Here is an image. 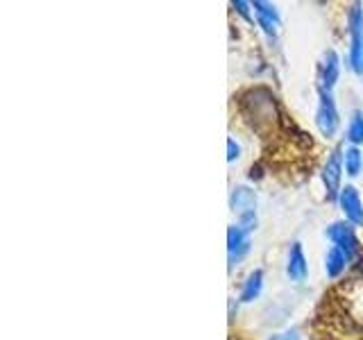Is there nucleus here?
I'll list each match as a JSON object with an SVG mask.
<instances>
[{
	"label": "nucleus",
	"mask_w": 363,
	"mask_h": 340,
	"mask_svg": "<svg viewBox=\"0 0 363 340\" xmlns=\"http://www.w3.org/2000/svg\"><path fill=\"white\" fill-rule=\"evenodd\" d=\"M238 159H241V143H238L234 136H230V139H227V162L234 164Z\"/></svg>",
	"instance_id": "obj_15"
},
{
	"label": "nucleus",
	"mask_w": 363,
	"mask_h": 340,
	"mask_svg": "<svg viewBox=\"0 0 363 340\" xmlns=\"http://www.w3.org/2000/svg\"><path fill=\"white\" fill-rule=\"evenodd\" d=\"M315 128L325 139H334L340 128V113L336 107L334 94L318 89V107H315Z\"/></svg>",
	"instance_id": "obj_2"
},
{
	"label": "nucleus",
	"mask_w": 363,
	"mask_h": 340,
	"mask_svg": "<svg viewBox=\"0 0 363 340\" xmlns=\"http://www.w3.org/2000/svg\"><path fill=\"white\" fill-rule=\"evenodd\" d=\"M343 168L350 179H357L363 173V150L354 145L343 147Z\"/></svg>",
	"instance_id": "obj_13"
},
{
	"label": "nucleus",
	"mask_w": 363,
	"mask_h": 340,
	"mask_svg": "<svg viewBox=\"0 0 363 340\" xmlns=\"http://www.w3.org/2000/svg\"><path fill=\"white\" fill-rule=\"evenodd\" d=\"M352 259L343 252V249L338 247H329L325 252V259H323V268H325V275L327 279H338L345 275V270L350 268Z\"/></svg>",
	"instance_id": "obj_11"
},
{
	"label": "nucleus",
	"mask_w": 363,
	"mask_h": 340,
	"mask_svg": "<svg viewBox=\"0 0 363 340\" xmlns=\"http://www.w3.org/2000/svg\"><path fill=\"white\" fill-rule=\"evenodd\" d=\"M302 336H300V329H286L284 334H277V336H272L270 340H300Z\"/></svg>",
	"instance_id": "obj_16"
},
{
	"label": "nucleus",
	"mask_w": 363,
	"mask_h": 340,
	"mask_svg": "<svg viewBox=\"0 0 363 340\" xmlns=\"http://www.w3.org/2000/svg\"><path fill=\"white\" fill-rule=\"evenodd\" d=\"M347 32H350V71L363 77V5L352 3L347 9Z\"/></svg>",
	"instance_id": "obj_1"
},
{
	"label": "nucleus",
	"mask_w": 363,
	"mask_h": 340,
	"mask_svg": "<svg viewBox=\"0 0 363 340\" xmlns=\"http://www.w3.org/2000/svg\"><path fill=\"white\" fill-rule=\"evenodd\" d=\"M286 277L293 283H304L309 277V261H306L302 243H291L289 254H286Z\"/></svg>",
	"instance_id": "obj_9"
},
{
	"label": "nucleus",
	"mask_w": 363,
	"mask_h": 340,
	"mask_svg": "<svg viewBox=\"0 0 363 340\" xmlns=\"http://www.w3.org/2000/svg\"><path fill=\"white\" fill-rule=\"evenodd\" d=\"M232 7H234L243 18L252 21V16H250V9H252V3H243V0H238V3H232Z\"/></svg>",
	"instance_id": "obj_17"
},
{
	"label": "nucleus",
	"mask_w": 363,
	"mask_h": 340,
	"mask_svg": "<svg viewBox=\"0 0 363 340\" xmlns=\"http://www.w3.org/2000/svg\"><path fill=\"white\" fill-rule=\"evenodd\" d=\"M338 209L343 213V220H347L350 225L354 227H363V200L359 196V191L352 186V184H345L338 193Z\"/></svg>",
	"instance_id": "obj_6"
},
{
	"label": "nucleus",
	"mask_w": 363,
	"mask_h": 340,
	"mask_svg": "<svg viewBox=\"0 0 363 340\" xmlns=\"http://www.w3.org/2000/svg\"><path fill=\"white\" fill-rule=\"evenodd\" d=\"M252 14L257 18V26L264 30V34L268 39H277L279 30H281V16L277 7L272 3H266V0H255L252 3Z\"/></svg>",
	"instance_id": "obj_7"
},
{
	"label": "nucleus",
	"mask_w": 363,
	"mask_h": 340,
	"mask_svg": "<svg viewBox=\"0 0 363 340\" xmlns=\"http://www.w3.org/2000/svg\"><path fill=\"white\" fill-rule=\"evenodd\" d=\"M345 141L354 147L363 145V109H352L345 128Z\"/></svg>",
	"instance_id": "obj_14"
},
{
	"label": "nucleus",
	"mask_w": 363,
	"mask_h": 340,
	"mask_svg": "<svg viewBox=\"0 0 363 340\" xmlns=\"http://www.w3.org/2000/svg\"><path fill=\"white\" fill-rule=\"evenodd\" d=\"M230 207L236 213V218L257 215V193L250 186H234L230 193Z\"/></svg>",
	"instance_id": "obj_10"
},
{
	"label": "nucleus",
	"mask_w": 363,
	"mask_h": 340,
	"mask_svg": "<svg viewBox=\"0 0 363 340\" xmlns=\"http://www.w3.org/2000/svg\"><path fill=\"white\" fill-rule=\"evenodd\" d=\"M343 147H336V150L329 152L327 162L323 166V184H325V193L329 200H338V193L343 188Z\"/></svg>",
	"instance_id": "obj_5"
},
{
	"label": "nucleus",
	"mask_w": 363,
	"mask_h": 340,
	"mask_svg": "<svg viewBox=\"0 0 363 340\" xmlns=\"http://www.w3.org/2000/svg\"><path fill=\"white\" fill-rule=\"evenodd\" d=\"M327 241L332 243V247L343 249V252L354 261L361 252V241L357 236V227L350 225L347 220H334L329 222V227L325 230Z\"/></svg>",
	"instance_id": "obj_3"
},
{
	"label": "nucleus",
	"mask_w": 363,
	"mask_h": 340,
	"mask_svg": "<svg viewBox=\"0 0 363 340\" xmlns=\"http://www.w3.org/2000/svg\"><path fill=\"white\" fill-rule=\"evenodd\" d=\"M264 283H266L264 270H261V268L252 270V272H250V275L245 277V281H243L241 293H238V302H241V304H250V302L259 300V295L264 293Z\"/></svg>",
	"instance_id": "obj_12"
},
{
	"label": "nucleus",
	"mask_w": 363,
	"mask_h": 340,
	"mask_svg": "<svg viewBox=\"0 0 363 340\" xmlns=\"http://www.w3.org/2000/svg\"><path fill=\"white\" fill-rule=\"evenodd\" d=\"M252 249V232L243 230L236 222L227 230V268L234 270Z\"/></svg>",
	"instance_id": "obj_4"
},
{
	"label": "nucleus",
	"mask_w": 363,
	"mask_h": 340,
	"mask_svg": "<svg viewBox=\"0 0 363 340\" xmlns=\"http://www.w3.org/2000/svg\"><path fill=\"white\" fill-rule=\"evenodd\" d=\"M338 77H340V57L334 48H329V50H325L323 60H320V71H318V82L320 84H318V89L334 94Z\"/></svg>",
	"instance_id": "obj_8"
}]
</instances>
